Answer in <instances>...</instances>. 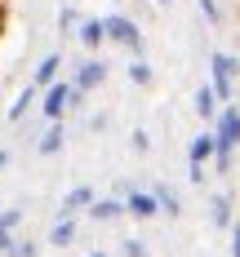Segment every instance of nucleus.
I'll return each instance as SVG.
<instances>
[{"label":"nucleus","mask_w":240,"mask_h":257,"mask_svg":"<svg viewBox=\"0 0 240 257\" xmlns=\"http://www.w3.org/2000/svg\"><path fill=\"white\" fill-rule=\"evenodd\" d=\"M125 213L138 217V222H156L160 217V204L151 191H125Z\"/></svg>","instance_id":"obj_5"},{"label":"nucleus","mask_w":240,"mask_h":257,"mask_svg":"<svg viewBox=\"0 0 240 257\" xmlns=\"http://www.w3.org/2000/svg\"><path fill=\"white\" fill-rule=\"evenodd\" d=\"M94 200H98L94 186H71V191L62 195V204H58V217H76V213H85ZM58 217H53V222H58Z\"/></svg>","instance_id":"obj_8"},{"label":"nucleus","mask_w":240,"mask_h":257,"mask_svg":"<svg viewBox=\"0 0 240 257\" xmlns=\"http://www.w3.org/2000/svg\"><path fill=\"white\" fill-rule=\"evenodd\" d=\"M103 27H107V40H111V45H120V49H129L133 58H142L147 40H142V27L133 23L129 14H107Z\"/></svg>","instance_id":"obj_2"},{"label":"nucleus","mask_w":240,"mask_h":257,"mask_svg":"<svg viewBox=\"0 0 240 257\" xmlns=\"http://www.w3.org/2000/svg\"><path fill=\"white\" fill-rule=\"evenodd\" d=\"M0 169H9V151L5 147H0Z\"/></svg>","instance_id":"obj_27"},{"label":"nucleus","mask_w":240,"mask_h":257,"mask_svg":"<svg viewBox=\"0 0 240 257\" xmlns=\"http://www.w3.org/2000/svg\"><path fill=\"white\" fill-rule=\"evenodd\" d=\"M120 257H147V244L142 239H120Z\"/></svg>","instance_id":"obj_24"},{"label":"nucleus","mask_w":240,"mask_h":257,"mask_svg":"<svg viewBox=\"0 0 240 257\" xmlns=\"http://www.w3.org/2000/svg\"><path fill=\"white\" fill-rule=\"evenodd\" d=\"M125 76H129V84H138V89H147V84L156 80V71H151V62H147V58H133Z\"/></svg>","instance_id":"obj_19"},{"label":"nucleus","mask_w":240,"mask_h":257,"mask_svg":"<svg viewBox=\"0 0 240 257\" xmlns=\"http://www.w3.org/2000/svg\"><path fill=\"white\" fill-rule=\"evenodd\" d=\"M151 195H156V204H160V217H174V222L183 217V200L174 195V186L156 182V186H151Z\"/></svg>","instance_id":"obj_15"},{"label":"nucleus","mask_w":240,"mask_h":257,"mask_svg":"<svg viewBox=\"0 0 240 257\" xmlns=\"http://www.w3.org/2000/svg\"><path fill=\"white\" fill-rule=\"evenodd\" d=\"M76 27H80V14L71 5H62L58 9V36H76Z\"/></svg>","instance_id":"obj_20"},{"label":"nucleus","mask_w":240,"mask_h":257,"mask_svg":"<svg viewBox=\"0 0 240 257\" xmlns=\"http://www.w3.org/2000/svg\"><path fill=\"white\" fill-rule=\"evenodd\" d=\"M156 5H160V9H165V5H174V0H156Z\"/></svg>","instance_id":"obj_29"},{"label":"nucleus","mask_w":240,"mask_h":257,"mask_svg":"<svg viewBox=\"0 0 240 257\" xmlns=\"http://www.w3.org/2000/svg\"><path fill=\"white\" fill-rule=\"evenodd\" d=\"M76 40H80V45H85L89 53H94V49H103V45H107V27H103V18H80Z\"/></svg>","instance_id":"obj_11"},{"label":"nucleus","mask_w":240,"mask_h":257,"mask_svg":"<svg viewBox=\"0 0 240 257\" xmlns=\"http://www.w3.org/2000/svg\"><path fill=\"white\" fill-rule=\"evenodd\" d=\"M5 257H40V244H36V239H18Z\"/></svg>","instance_id":"obj_22"},{"label":"nucleus","mask_w":240,"mask_h":257,"mask_svg":"<svg viewBox=\"0 0 240 257\" xmlns=\"http://www.w3.org/2000/svg\"><path fill=\"white\" fill-rule=\"evenodd\" d=\"M236 76H240V58L213 49L209 53V89L218 93V102H222V106L231 102V84H236Z\"/></svg>","instance_id":"obj_3"},{"label":"nucleus","mask_w":240,"mask_h":257,"mask_svg":"<svg viewBox=\"0 0 240 257\" xmlns=\"http://www.w3.org/2000/svg\"><path fill=\"white\" fill-rule=\"evenodd\" d=\"M129 147L138 155H147V151H151V133H147V128H133V133H129Z\"/></svg>","instance_id":"obj_23"},{"label":"nucleus","mask_w":240,"mask_h":257,"mask_svg":"<svg viewBox=\"0 0 240 257\" xmlns=\"http://www.w3.org/2000/svg\"><path fill=\"white\" fill-rule=\"evenodd\" d=\"M209 128H213V147H218L213 151V164H218V173H231V155L240 147V106L227 102Z\"/></svg>","instance_id":"obj_1"},{"label":"nucleus","mask_w":240,"mask_h":257,"mask_svg":"<svg viewBox=\"0 0 240 257\" xmlns=\"http://www.w3.org/2000/svg\"><path fill=\"white\" fill-rule=\"evenodd\" d=\"M85 257H111V253H103V248H98V253H85Z\"/></svg>","instance_id":"obj_28"},{"label":"nucleus","mask_w":240,"mask_h":257,"mask_svg":"<svg viewBox=\"0 0 240 257\" xmlns=\"http://www.w3.org/2000/svg\"><path fill=\"white\" fill-rule=\"evenodd\" d=\"M89 222H120L125 217V195H98L94 204L85 208Z\"/></svg>","instance_id":"obj_6"},{"label":"nucleus","mask_w":240,"mask_h":257,"mask_svg":"<svg viewBox=\"0 0 240 257\" xmlns=\"http://www.w3.org/2000/svg\"><path fill=\"white\" fill-rule=\"evenodd\" d=\"M103 80H107V62L103 58H85V62L76 67V80H71V84H76L80 93H94Z\"/></svg>","instance_id":"obj_7"},{"label":"nucleus","mask_w":240,"mask_h":257,"mask_svg":"<svg viewBox=\"0 0 240 257\" xmlns=\"http://www.w3.org/2000/svg\"><path fill=\"white\" fill-rule=\"evenodd\" d=\"M227 235H231V257H240V222H236V226H231Z\"/></svg>","instance_id":"obj_26"},{"label":"nucleus","mask_w":240,"mask_h":257,"mask_svg":"<svg viewBox=\"0 0 240 257\" xmlns=\"http://www.w3.org/2000/svg\"><path fill=\"white\" fill-rule=\"evenodd\" d=\"M31 106H40V89H36V84H27L23 93H18L14 102H9L5 120H9V124H18V120H27V115H31Z\"/></svg>","instance_id":"obj_12"},{"label":"nucleus","mask_w":240,"mask_h":257,"mask_svg":"<svg viewBox=\"0 0 240 257\" xmlns=\"http://www.w3.org/2000/svg\"><path fill=\"white\" fill-rule=\"evenodd\" d=\"M62 147H67V128H62V120H58V124H49L45 133H40V142H36V155H45V160H49V155H58Z\"/></svg>","instance_id":"obj_14"},{"label":"nucleus","mask_w":240,"mask_h":257,"mask_svg":"<svg viewBox=\"0 0 240 257\" xmlns=\"http://www.w3.org/2000/svg\"><path fill=\"white\" fill-rule=\"evenodd\" d=\"M187 178H191V186H205V164H187Z\"/></svg>","instance_id":"obj_25"},{"label":"nucleus","mask_w":240,"mask_h":257,"mask_svg":"<svg viewBox=\"0 0 240 257\" xmlns=\"http://www.w3.org/2000/svg\"><path fill=\"white\" fill-rule=\"evenodd\" d=\"M71 106H76V84H71V80H58V84H49V89L40 93V115H45L49 124H58Z\"/></svg>","instance_id":"obj_4"},{"label":"nucleus","mask_w":240,"mask_h":257,"mask_svg":"<svg viewBox=\"0 0 240 257\" xmlns=\"http://www.w3.org/2000/svg\"><path fill=\"white\" fill-rule=\"evenodd\" d=\"M218 111H222L218 93H213L209 84H200V89H196V115H200L205 124H213V120H218Z\"/></svg>","instance_id":"obj_16"},{"label":"nucleus","mask_w":240,"mask_h":257,"mask_svg":"<svg viewBox=\"0 0 240 257\" xmlns=\"http://www.w3.org/2000/svg\"><path fill=\"white\" fill-rule=\"evenodd\" d=\"M58 71H62V53L53 49V53H45V58L36 62V76H31V84H36V89L45 93L49 84H58Z\"/></svg>","instance_id":"obj_10"},{"label":"nucleus","mask_w":240,"mask_h":257,"mask_svg":"<svg viewBox=\"0 0 240 257\" xmlns=\"http://www.w3.org/2000/svg\"><path fill=\"white\" fill-rule=\"evenodd\" d=\"M196 9H200V14H205V23H222V5H218V0H196Z\"/></svg>","instance_id":"obj_21"},{"label":"nucleus","mask_w":240,"mask_h":257,"mask_svg":"<svg viewBox=\"0 0 240 257\" xmlns=\"http://www.w3.org/2000/svg\"><path fill=\"white\" fill-rule=\"evenodd\" d=\"M209 222L218 231H231L236 222H231V200L227 195H209Z\"/></svg>","instance_id":"obj_18"},{"label":"nucleus","mask_w":240,"mask_h":257,"mask_svg":"<svg viewBox=\"0 0 240 257\" xmlns=\"http://www.w3.org/2000/svg\"><path fill=\"white\" fill-rule=\"evenodd\" d=\"M213 151H218V147H213V128H205V133L191 138V147H187V164H209Z\"/></svg>","instance_id":"obj_13"},{"label":"nucleus","mask_w":240,"mask_h":257,"mask_svg":"<svg viewBox=\"0 0 240 257\" xmlns=\"http://www.w3.org/2000/svg\"><path fill=\"white\" fill-rule=\"evenodd\" d=\"M23 217H27V208H23V204H14V208H5V213H0V257L9 253L14 244H18V239H14V231L23 226Z\"/></svg>","instance_id":"obj_9"},{"label":"nucleus","mask_w":240,"mask_h":257,"mask_svg":"<svg viewBox=\"0 0 240 257\" xmlns=\"http://www.w3.org/2000/svg\"><path fill=\"white\" fill-rule=\"evenodd\" d=\"M76 244V217H58L49 226V248H71Z\"/></svg>","instance_id":"obj_17"}]
</instances>
